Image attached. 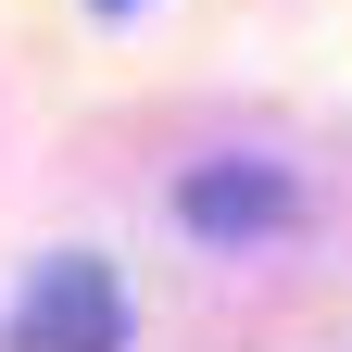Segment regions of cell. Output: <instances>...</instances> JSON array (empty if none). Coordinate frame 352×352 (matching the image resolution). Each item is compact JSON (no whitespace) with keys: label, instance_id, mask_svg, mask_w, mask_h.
<instances>
[{"label":"cell","instance_id":"obj_3","mask_svg":"<svg viewBox=\"0 0 352 352\" xmlns=\"http://www.w3.org/2000/svg\"><path fill=\"white\" fill-rule=\"evenodd\" d=\"M101 13H126V0H101Z\"/></svg>","mask_w":352,"mask_h":352},{"label":"cell","instance_id":"obj_1","mask_svg":"<svg viewBox=\"0 0 352 352\" xmlns=\"http://www.w3.org/2000/svg\"><path fill=\"white\" fill-rule=\"evenodd\" d=\"M13 352H126V289L101 252H51L13 289Z\"/></svg>","mask_w":352,"mask_h":352},{"label":"cell","instance_id":"obj_2","mask_svg":"<svg viewBox=\"0 0 352 352\" xmlns=\"http://www.w3.org/2000/svg\"><path fill=\"white\" fill-rule=\"evenodd\" d=\"M176 214H189L201 239H264V227H289V176L277 164H201L189 189H176Z\"/></svg>","mask_w":352,"mask_h":352}]
</instances>
